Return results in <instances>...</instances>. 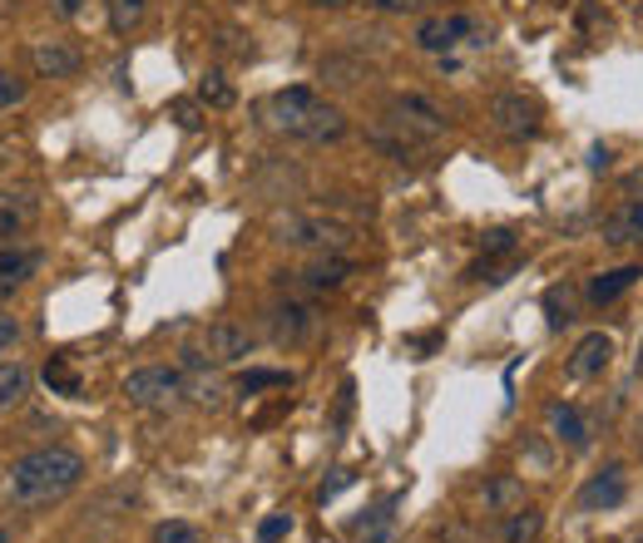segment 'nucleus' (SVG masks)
Returning <instances> with one entry per match:
<instances>
[{
	"mask_svg": "<svg viewBox=\"0 0 643 543\" xmlns=\"http://www.w3.org/2000/svg\"><path fill=\"white\" fill-rule=\"evenodd\" d=\"M84 479V460L65 445H45V450H30L10 464L6 474V499L15 509H45L60 504L65 494H75Z\"/></svg>",
	"mask_w": 643,
	"mask_h": 543,
	"instance_id": "nucleus-1",
	"label": "nucleus"
},
{
	"mask_svg": "<svg viewBox=\"0 0 643 543\" xmlns=\"http://www.w3.org/2000/svg\"><path fill=\"white\" fill-rule=\"evenodd\" d=\"M268 124L288 138H302V144H336L346 134V114L336 104H326L318 90L308 84H292V90H278L268 104H262Z\"/></svg>",
	"mask_w": 643,
	"mask_h": 543,
	"instance_id": "nucleus-2",
	"label": "nucleus"
},
{
	"mask_svg": "<svg viewBox=\"0 0 643 543\" xmlns=\"http://www.w3.org/2000/svg\"><path fill=\"white\" fill-rule=\"evenodd\" d=\"M272 242H282L292 252L326 258V252L352 248V228L336 218H322V212H282V218H272Z\"/></svg>",
	"mask_w": 643,
	"mask_h": 543,
	"instance_id": "nucleus-3",
	"label": "nucleus"
},
{
	"mask_svg": "<svg viewBox=\"0 0 643 543\" xmlns=\"http://www.w3.org/2000/svg\"><path fill=\"white\" fill-rule=\"evenodd\" d=\"M386 124H392L411 148L436 144V138L450 129V119L426 100V94H392V104H386Z\"/></svg>",
	"mask_w": 643,
	"mask_h": 543,
	"instance_id": "nucleus-4",
	"label": "nucleus"
},
{
	"mask_svg": "<svg viewBox=\"0 0 643 543\" xmlns=\"http://www.w3.org/2000/svg\"><path fill=\"white\" fill-rule=\"evenodd\" d=\"M411 40L426 55H450L456 45H490V30L476 15H426Z\"/></svg>",
	"mask_w": 643,
	"mask_h": 543,
	"instance_id": "nucleus-5",
	"label": "nucleus"
},
{
	"mask_svg": "<svg viewBox=\"0 0 643 543\" xmlns=\"http://www.w3.org/2000/svg\"><path fill=\"white\" fill-rule=\"evenodd\" d=\"M124 396L139 410H168L184 400V370L174 366H139L124 376Z\"/></svg>",
	"mask_w": 643,
	"mask_h": 543,
	"instance_id": "nucleus-6",
	"label": "nucleus"
},
{
	"mask_svg": "<svg viewBox=\"0 0 643 543\" xmlns=\"http://www.w3.org/2000/svg\"><path fill=\"white\" fill-rule=\"evenodd\" d=\"M184 396L204 410H224L228 386L218 376V361L208 351H184Z\"/></svg>",
	"mask_w": 643,
	"mask_h": 543,
	"instance_id": "nucleus-7",
	"label": "nucleus"
},
{
	"mask_svg": "<svg viewBox=\"0 0 643 543\" xmlns=\"http://www.w3.org/2000/svg\"><path fill=\"white\" fill-rule=\"evenodd\" d=\"M540 104L535 100H525V94H495L490 100V124H495V134H505L510 144H525V138H535L540 134Z\"/></svg>",
	"mask_w": 643,
	"mask_h": 543,
	"instance_id": "nucleus-8",
	"label": "nucleus"
},
{
	"mask_svg": "<svg viewBox=\"0 0 643 543\" xmlns=\"http://www.w3.org/2000/svg\"><path fill=\"white\" fill-rule=\"evenodd\" d=\"M268 332L278 346H308L312 336H318V306H308V302H278V306H268Z\"/></svg>",
	"mask_w": 643,
	"mask_h": 543,
	"instance_id": "nucleus-9",
	"label": "nucleus"
},
{
	"mask_svg": "<svg viewBox=\"0 0 643 543\" xmlns=\"http://www.w3.org/2000/svg\"><path fill=\"white\" fill-rule=\"evenodd\" d=\"M609 361H614V336L589 332V336H579L574 351H569L564 370H569V380H599L609 370Z\"/></svg>",
	"mask_w": 643,
	"mask_h": 543,
	"instance_id": "nucleus-10",
	"label": "nucleus"
},
{
	"mask_svg": "<svg viewBox=\"0 0 643 543\" xmlns=\"http://www.w3.org/2000/svg\"><path fill=\"white\" fill-rule=\"evenodd\" d=\"M204 351L218 361V366H238V361H248L252 351H258V341H252V332L238 326V322H214L204 332Z\"/></svg>",
	"mask_w": 643,
	"mask_h": 543,
	"instance_id": "nucleus-11",
	"label": "nucleus"
},
{
	"mask_svg": "<svg viewBox=\"0 0 643 543\" xmlns=\"http://www.w3.org/2000/svg\"><path fill=\"white\" fill-rule=\"evenodd\" d=\"M30 65H35L40 80H70V74H80L84 55L70 40H35L30 45Z\"/></svg>",
	"mask_w": 643,
	"mask_h": 543,
	"instance_id": "nucleus-12",
	"label": "nucleus"
},
{
	"mask_svg": "<svg viewBox=\"0 0 643 543\" xmlns=\"http://www.w3.org/2000/svg\"><path fill=\"white\" fill-rule=\"evenodd\" d=\"M352 272L356 268L342 258V252H326V258H312L302 272H282V276H292L302 292H336V286H346V276H352Z\"/></svg>",
	"mask_w": 643,
	"mask_h": 543,
	"instance_id": "nucleus-13",
	"label": "nucleus"
},
{
	"mask_svg": "<svg viewBox=\"0 0 643 543\" xmlns=\"http://www.w3.org/2000/svg\"><path fill=\"white\" fill-rule=\"evenodd\" d=\"M624 494H629L624 470H619V464H609V470H599L584 489H579V509H584V514H599V509H619V504H624Z\"/></svg>",
	"mask_w": 643,
	"mask_h": 543,
	"instance_id": "nucleus-14",
	"label": "nucleus"
},
{
	"mask_svg": "<svg viewBox=\"0 0 643 543\" xmlns=\"http://www.w3.org/2000/svg\"><path fill=\"white\" fill-rule=\"evenodd\" d=\"M599 238L614 242V248H634V242H643V198H629V203H619L614 212H604Z\"/></svg>",
	"mask_w": 643,
	"mask_h": 543,
	"instance_id": "nucleus-15",
	"label": "nucleus"
},
{
	"mask_svg": "<svg viewBox=\"0 0 643 543\" xmlns=\"http://www.w3.org/2000/svg\"><path fill=\"white\" fill-rule=\"evenodd\" d=\"M545 425H550V435L564 445V450H589V425H584V415H579L574 406L550 400V406H545Z\"/></svg>",
	"mask_w": 643,
	"mask_h": 543,
	"instance_id": "nucleus-16",
	"label": "nucleus"
},
{
	"mask_svg": "<svg viewBox=\"0 0 643 543\" xmlns=\"http://www.w3.org/2000/svg\"><path fill=\"white\" fill-rule=\"evenodd\" d=\"M643 276V268H634V262H624V268H609V272H599V276H589V286H584V296H589V306H614L619 296L629 292Z\"/></svg>",
	"mask_w": 643,
	"mask_h": 543,
	"instance_id": "nucleus-17",
	"label": "nucleus"
},
{
	"mask_svg": "<svg viewBox=\"0 0 643 543\" xmlns=\"http://www.w3.org/2000/svg\"><path fill=\"white\" fill-rule=\"evenodd\" d=\"M35 222V198L20 188H0V242H15Z\"/></svg>",
	"mask_w": 643,
	"mask_h": 543,
	"instance_id": "nucleus-18",
	"label": "nucleus"
},
{
	"mask_svg": "<svg viewBox=\"0 0 643 543\" xmlns=\"http://www.w3.org/2000/svg\"><path fill=\"white\" fill-rule=\"evenodd\" d=\"M40 248H15V242H6V248H0V286H6V292H15L20 282H30V276L40 272Z\"/></svg>",
	"mask_w": 643,
	"mask_h": 543,
	"instance_id": "nucleus-19",
	"label": "nucleus"
},
{
	"mask_svg": "<svg viewBox=\"0 0 643 543\" xmlns=\"http://www.w3.org/2000/svg\"><path fill=\"white\" fill-rule=\"evenodd\" d=\"M520 504H525V484H520L515 474H495L490 484H485V509H490V514H505V519H510Z\"/></svg>",
	"mask_w": 643,
	"mask_h": 543,
	"instance_id": "nucleus-20",
	"label": "nucleus"
},
{
	"mask_svg": "<svg viewBox=\"0 0 643 543\" xmlns=\"http://www.w3.org/2000/svg\"><path fill=\"white\" fill-rule=\"evenodd\" d=\"M30 396V366L25 361H0V410H15Z\"/></svg>",
	"mask_w": 643,
	"mask_h": 543,
	"instance_id": "nucleus-21",
	"label": "nucleus"
},
{
	"mask_svg": "<svg viewBox=\"0 0 643 543\" xmlns=\"http://www.w3.org/2000/svg\"><path fill=\"white\" fill-rule=\"evenodd\" d=\"M540 529H545V514L535 504H520L510 514V524H505V543H535L540 539Z\"/></svg>",
	"mask_w": 643,
	"mask_h": 543,
	"instance_id": "nucleus-22",
	"label": "nucleus"
},
{
	"mask_svg": "<svg viewBox=\"0 0 643 543\" xmlns=\"http://www.w3.org/2000/svg\"><path fill=\"white\" fill-rule=\"evenodd\" d=\"M198 100H204L208 109H234L238 94H234V84H228L224 70H208L204 80H198Z\"/></svg>",
	"mask_w": 643,
	"mask_h": 543,
	"instance_id": "nucleus-23",
	"label": "nucleus"
},
{
	"mask_svg": "<svg viewBox=\"0 0 643 543\" xmlns=\"http://www.w3.org/2000/svg\"><path fill=\"white\" fill-rule=\"evenodd\" d=\"M545 322H550V332H564L574 322V292L569 286H550L545 292Z\"/></svg>",
	"mask_w": 643,
	"mask_h": 543,
	"instance_id": "nucleus-24",
	"label": "nucleus"
},
{
	"mask_svg": "<svg viewBox=\"0 0 643 543\" xmlns=\"http://www.w3.org/2000/svg\"><path fill=\"white\" fill-rule=\"evenodd\" d=\"M282 386H292L288 370H242V376L234 380L238 396H258V390H282Z\"/></svg>",
	"mask_w": 643,
	"mask_h": 543,
	"instance_id": "nucleus-25",
	"label": "nucleus"
},
{
	"mask_svg": "<svg viewBox=\"0 0 643 543\" xmlns=\"http://www.w3.org/2000/svg\"><path fill=\"white\" fill-rule=\"evenodd\" d=\"M110 6V25L120 30V35H129L134 25L144 20V10H149V0H104Z\"/></svg>",
	"mask_w": 643,
	"mask_h": 543,
	"instance_id": "nucleus-26",
	"label": "nucleus"
},
{
	"mask_svg": "<svg viewBox=\"0 0 643 543\" xmlns=\"http://www.w3.org/2000/svg\"><path fill=\"white\" fill-rule=\"evenodd\" d=\"M45 386L55 390V396H80V376H75V370H70L60 356L45 366Z\"/></svg>",
	"mask_w": 643,
	"mask_h": 543,
	"instance_id": "nucleus-27",
	"label": "nucleus"
},
{
	"mask_svg": "<svg viewBox=\"0 0 643 543\" xmlns=\"http://www.w3.org/2000/svg\"><path fill=\"white\" fill-rule=\"evenodd\" d=\"M154 543H204L194 524H184V519H168V524L154 529Z\"/></svg>",
	"mask_w": 643,
	"mask_h": 543,
	"instance_id": "nucleus-28",
	"label": "nucleus"
},
{
	"mask_svg": "<svg viewBox=\"0 0 643 543\" xmlns=\"http://www.w3.org/2000/svg\"><path fill=\"white\" fill-rule=\"evenodd\" d=\"M322 80L326 84H356L362 80V65H356V60H322Z\"/></svg>",
	"mask_w": 643,
	"mask_h": 543,
	"instance_id": "nucleus-29",
	"label": "nucleus"
},
{
	"mask_svg": "<svg viewBox=\"0 0 643 543\" xmlns=\"http://www.w3.org/2000/svg\"><path fill=\"white\" fill-rule=\"evenodd\" d=\"M480 252H485V262H495V258H505V252H515V232L510 228H490L480 238Z\"/></svg>",
	"mask_w": 643,
	"mask_h": 543,
	"instance_id": "nucleus-30",
	"label": "nucleus"
},
{
	"mask_svg": "<svg viewBox=\"0 0 643 543\" xmlns=\"http://www.w3.org/2000/svg\"><path fill=\"white\" fill-rule=\"evenodd\" d=\"M15 104H25V80L0 70V109H15Z\"/></svg>",
	"mask_w": 643,
	"mask_h": 543,
	"instance_id": "nucleus-31",
	"label": "nucleus"
},
{
	"mask_svg": "<svg viewBox=\"0 0 643 543\" xmlns=\"http://www.w3.org/2000/svg\"><path fill=\"white\" fill-rule=\"evenodd\" d=\"M292 534V514H268L258 524V543H278V539H288Z\"/></svg>",
	"mask_w": 643,
	"mask_h": 543,
	"instance_id": "nucleus-32",
	"label": "nucleus"
},
{
	"mask_svg": "<svg viewBox=\"0 0 643 543\" xmlns=\"http://www.w3.org/2000/svg\"><path fill=\"white\" fill-rule=\"evenodd\" d=\"M346 484H356V470H332V479H322V484H318V504H332Z\"/></svg>",
	"mask_w": 643,
	"mask_h": 543,
	"instance_id": "nucleus-33",
	"label": "nucleus"
},
{
	"mask_svg": "<svg viewBox=\"0 0 643 543\" xmlns=\"http://www.w3.org/2000/svg\"><path fill=\"white\" fill-rule=\"evenodd\" d=\"M168 114H174V119L184 124V129H198V124H204V114H198L194 100H174V104H168Z\"/></svg>",
	"mask_w": 643,
	"mask_h": 543,
	"instance_id": "nucleus-34",
	"label": "nucleus"
},
{
	"mask_svg": "<svg viewBox=\"0 0 643 543\" xmlns=\"http://www.w3.org/2000/svg\"><path fill=\"white\" fill-rule=\"evenodd\" d=\"M372 10H382V15H411V10H421L426 0H366Z\"/></svg>",
	"mask_w": 643,
	"mask_h": 543,
	"instance_id": "nucleus-35",
	"label": "nucleus"
},
{
	"mask_svg": "<svg viewBox=\"0 0 643 543\" xmlns=\"http://www.w3.org/2000/svg\"><path fill=\"white\" fill-rule=\"evenodd\" d=\"M15 341H20V322H15V316H0V356H6Z\"/></svg>",
	"mask_w": 643,
	"mask_h": 543,
	"instance_id": "nucleus-36",
	"label": "nucleus"
},
{
	"mask_svg": "<svg viewBox=\"0 0 643 543\" xmlns=\"http://www.w3.org/2000/svg\"><path fill=\"white\" fill-rule=\"evenodd\" d=\"M609 158H614V154H609L604 144H594V148H589V168H594V174H599V168H609Z\"/></svg>",
	"mask_w": 643,
	"mask_h": 543,
	"instance_id": "nucleus-37",
	"label": "nucleus"
},
{
	"mask_svg": "<svg viewBox=\"0 0 643 543\" xmlns=\"http://www.w3.org/2000/svg\"><path fill=\"white\" fill-rule=\"evenodd\" d=\"M80 6H84V0H55V15L75 20V15H80Z\"/></svg>",
	"mask_w": 643,
	"mask_h": 543,
	"instance_id": "nucleus-38",
	"label": "nucleus"
},
{
	"mask_svg": "<svg viewBox=\"0 0 643 543\" xmlns=\"http://www.w3.org/2000/svg\"><path fill=\"white\" fill-rule=\"evenodd\" d=\"M318 10H346V6H356V0H312Z\"/></svg>",
	"mask_w": 643,
	"mask_h": 543,
	"instance_id": "nucleus-39",
	"label": "nucleus"
},
{
	"mask_svg": "<svg viewBox=\"0 0 643 543\" xmlns=\"http://www.w3.org/2000/svg\"><path fill=\"white\" fill-rule=\"evenodd\" d=\"M0 543H10V529H0Z\"/></svg>",
	"mask_w": 643,
	"mask_h": 543,
	"instance_id": "nucleus-40",
	"label": "nucleus"
}]
</instances>
